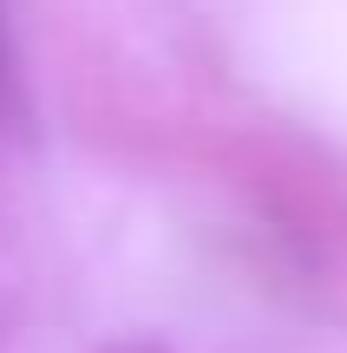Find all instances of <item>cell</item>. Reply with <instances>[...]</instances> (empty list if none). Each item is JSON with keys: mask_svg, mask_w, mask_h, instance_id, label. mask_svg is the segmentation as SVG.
Masks as SVG:
<instances>
[{"mask_svg": "<svg viewBox=\"0 0 347 353\" xmlns=\"http://www.w3.org/2000/svg\"><path fill=\"white\" fill-rule=\"evenodd\" d=\"M7 85H13V72H7V26H0V99H7Z\"/></svg>", "mask_w": 347, "mask_h": 353, "instance_id": "obj_1", "label": "cell"}, {"mask_svg": "<svg viewBox=\"0 0 347 353\" xmlns=\"http://www.w3.org/2000/svg\"><path fill=\"white\" fill-rule=\"evenodd\" d=\"M105 353H164V347H151V341H118V347H105Z\"/></svg>", "mask_w": 347, "mask_h": 353, "instance_id": "obj_2", "label": "cell"}]
</instances>
